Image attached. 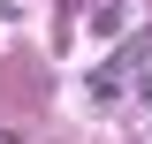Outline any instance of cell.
Wrapping results in <instances>:
<instances>
[{"mask_svg":"<svg viewBox=\"0 0 152 144\" xmlns=\"http://www.w3.org/2000/svg\"><path fill=\"white\" fill-rule=\"evenodd\" d=\"M129 23V0H91V38H122Z\"/></svg>","mask_w":152,"mask_h":144,"instance_id":"cell-1","label":"cell"}]
</instances>
